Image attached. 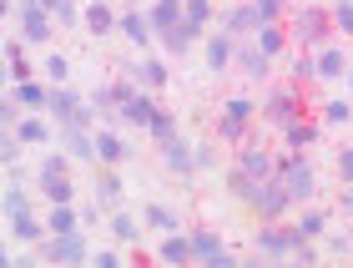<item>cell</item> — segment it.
<instances>
[{
  "instance_id": "f1b7e54d",
  "label": "cell",
  "mask_w": 353,
  "mask_h": 268,
  "mask_svg": "<svg viewBox=\"0 0 353 268\" xmlns=\"http://www.w3.org/2000/svg\"><path fill=\"white\" fill-rule=\"evenodd\" d=\"M111 238H117V243H137V238H141L137 218H132V213H117V218H111Z\"/></svg>"
},
{
  "instance_id": "52a82bcc",
  "label": "cell",
  "mask_w": 353,
  "mask_h": 268,
  "mask_svg": "<svg viewBox=\"0 0 353 268\" xmlns=\"http://www.w3.org/2000/svg\"><path fill=\"white\" fill-rule=\"evenodd\" d=\"M46 106H51V117H56V122H91V106L76 97V91H66V86H56Z\"/></svg>"
},
{
  "instance_id": "7dc6e473",
  "label": "cell",
  "mask_w": 353,
  "mask_h": 268,
  "mask_svg": "<svg viewBox=\"0 0 353 268\" xmlns=\"http://www.w3.org/2000/svg\"><path fill=\"white\" fill-rule=\"evenodd\" d=\"M348 76H353V71H348Z\"/></svg>"
},
{
  "instance_id": "8d00e7d4",
  "label": "cell",
  "mask_w": 353,
  "mask_h": 268,
  "mask_svg": "<svg viewBox=\"0 0 353 268\" xmlns=\"http://www.w3.org/2000/svg\"><path fill=\"white\" fill-rule=\"evenodd\" d=\"M6 61H10V76H15V82H30V66H26V56H21V46H6Z\"/></svg>"
},
{
  "instance_id": "1f68e13d",
  "label": "cell",
  "mask_w": 353,
  "mask_h": 268,
  "mask_svg": "<svg viewBox=\"0 0 353 268\" xmlns=\"http://www.w3.org/2000/svg\"><path fill=\"white\" fill-rule=\"evenodd\" d=\"M96 152H101V162H121V157H126V142H121L117 132H101V137H96Z\"/></svg>"
},
{
  "instance_id": "44dd1931",
  "label": "cell",
  "mask_w": 353,
  "mask_h": 268,
  "mask_svg": "<svg viewBox=\"0 0 353 268\" xmlns=\"http://www.w3.org/2000/svg\"><path fill=\"white\" fill-rule=\"evenodd\" d=\"M152 112H157L152 97H137V91H126V102H121V117H126V122H141V127H147Z\"/></svg>"
},
{
  "instance_id": "484cf974",
  "label": "cell",
  "mask_w": 353,
  "mask_h": 268,
  "mask_svg": "<svg viewBox=\"0 0 353 268\" xmlns=\"http://www.w3.org/2000/svg\"><path fill=\"white\" fill-rule=\"evenodd\" d=\"M111 26H117V15H111V6H86V30H91V36H106Z\"/></svg>"
},
{
  "instance_id": "b9f144b4",
  "label": "cell",
  "mask_w": 353,
  "mask_h": 268,
  "mask_svg": "<svg viewBox=\"0 0 353 268\" xmlns=\"http://www.w3.org/2000/svg\"><path fill=\"white\" fill-rule=\"evenodd\" d=\"M333 21H339V30H348V36H353V0H343V6H333Z\"/></svg>"
},
{
  "instance_id": "4316f807",
  "label": "cell",
  "mask_w": 353,
  "mask_h": 268,
  "mask_svg": "<svg viewBox=\"0 0 353 268\" xmlns=\"http://www.w3.org/2000/svg\"><path fill=\"white\" fill-rule=\"evenodd\" d=\"M147 223H152V228H162V233H176V228H182L167 202H147Z\"/></svg>"
},
{
  "instance_id": "ffe728a7",
  "label": "cell",
  "mask_w": 353,
  "mask_h": 268,
  "mask_svg": "<svg viewBox=\"0 0 353 268\" xmlns=\"http://www.w3.org/2000/svg\"><path fill=\"white\" fill-rule=\"evenodd\" d=\"M126 76H137V82H147V86H167V66L162 61H132Z\"/></svg>"
},
{
  "instance_id": "bcb514c9",
  "label": "cell",
  "mask_w": 353,
  "mask_h": 268,
  "mask_svg": "<svg viewBox=\"0 0 353 268\" xmlns=\"http://www.w3.org/2000/svg\"><path fill=\"white\" fill-rule=\"evenodd\" d=\"M343 213H353V193H343Z\"/></svg>"
},
{
  "instance_id": "7c38bea8",
  "label": "cell",
  "mask_w": 353,
  "mask_h": 268,
  "mask_svg": "<svg viewBox=\"0 0 353 268\" xmlns=\"http://www.w3.org/2000/svg\"><path fill=\"white\" fill-rule=\"evenodd\" d=\"M157 258H162V263H192L197 253H192V238H182V233H167L162 248H157Z\"/></svg>"
},
{
  "instance_id": "4fadbf2b",
  "label": "cell",
  "mask_w": 353,
  "mask_h": 268,
  "mask_svg": "<svg viewBox=\"0 0 353 268\" xmlns=\"http://www.w3.org/2000/svg\"><path fill=\"white\" fill-rule=\"evenodd\" d=\"M41 193L51 202H71L76 198V182L66 178V172H41Z\"/></svg>"
},
{
  "instance_id": "8992f818",
  "label": "cell",
  "mask_w": 353,
  "mask_h": 268,
  "mask_svg": "<svg viewBox=\"0 0 353 268\" xmlns=\"http://www.w3.org/2000/svg\"><path fill=\"white\" fill-rule=\"evenodd\" d=\"M56 15H51V6H46V0H26V10H21V30H26V41H46L51 36V26Z\"/></svg>"
},
{
  "instance_id": "d4e9b609",
  "label": "cell",
  "mask_w": 353,
  "mask_h": 268,
  "mask_svg": "<svg viewBox=\"0 0 353 268\" xmlns=\"http://www.w3.org/2000/svg\"><path fill=\"white\" fill-rule=\"evenodd\" d=\"M258 46H263L268 56H278V51H288V30H283L278 21H268V26L258 30Z\"/></svg>"
},
{
  "instance_id": "9c48e42d",
  "label": "cell",
  "mask_w": 353,
  "mask_h": 268,
  "mask_svg": "<svg viewBox=\"0 0 353 268\" xmlns=\"http://www.w3.org/2000/svg\"><path fill=\"white\" fill-rule=\"evenodd\" d=\"M298 112H303V106H298V91H293V86H278V91L268 97V117L278 122V127H288V122H298Z\"/></svg>"
},
{
  "instance_id": "f6af8a7d",
  "label": "cell",
  "mask_w": 353,
  "mask_h": 268,
  "mask_svg": "<svg viewBox=\"0 0 353 268\" xmlns=\"http://www.w3.org/2000/svg\"><path fill=\"white\" fill-rule=\"evenodd\" d=\"M348 117V102H328V122H343Z\"/></svg>"
},
{
  "instance_id": "277c9868",
  "label": "cell",
  "mask_w": 353,
  "mask_h": 268,
  "mask_svg": "<svg viewBox=\"0 0 353 268\" xmlns=\"http://www.w3.org/2000/svg\"><path fill=\"white\" fill-rule=\"evenodd\" d=\"M248 122H252V102H248V97H232L228 106H222L217 137H222V142H243V132H248Z\"/></svg>"
},
{
  "instance_id": "ab89813d",
  "label": "cell",
  "mask_w": 353,
  "mask_h": 268,
  "mask_svg": "<svg viewBox=\"0 0 353 268\" xmlns=\"http://www.w3.org/2000/svg\"><path fill=\"white\" fill-rule=\"evenodd\" d=\"M46 76H51V82H66V76H71V61H66V56H46Z\"/></svg>"
},
{
  "instance_id": "7a4b0ae2",
  "label": "cell",
  "mask_w": 353,
  "mask_h": 268,
  "mask_svg": "<svg viewBox=\"0 0 353 268\" xmlns=\"http://www.w3.org/2000/svg\"><path fill=\"white\" fill-rule=\"evenodd\" d=\"M278 178L288 182V193H293V202H308V198L318 193V178H313L308 157H283V162H278Z\"/></svg>"
},
{
  "instance_id": "5bb4252c",
  "label": "cell",
  "mask_w": 353,
  "mask_h": 268,
  "mask_svg": "<svg viewBox=\"0 0 353 268\" xmlns=\"http://www.w3.org/2000/svg\"><path fill=\"white\" fill-rule=\"evenodd\" d=\"M182 21H187V10L176 6V0H157V6H152V30H157V36L172 30V26H182Z\"/></svg>"
},
{
  "instance_id": "2e32d148",
  "label": "cell",
  "mask_w": 353,
  "mask_h": 268,
  "mask_svg": "<svg viewBox=\"0 0 353 268\" xmlns=\"http://www.w3.org/2000/svg\"><path fill=\"white\" fill-rule=\"evenodd\" d=\"M328 36V10H303L298 15V41H323Z\"/></svg>"
},
{
  "instance_id": "74e56055",
  "label": "cell",
  "mask_w": 353,
  "mask_h": 268,
  "mask_svg": "<svg viewBox=\"0 0 353 268\" xmlns=\"http://www.w3.org/2000/svg\"><path fill=\"white\" fill-rule=\"evenodd\" d=\"M182 10H187V21H192V26H197V30H202L207 21H212V6H207V0H187V6H182Z\"/></svg>"
},
{
  "instance_id": "7402d4cb",
  "label": "cell",
  "mask_w": 353,
  "mask_h": 268,
  "mask_svg": "<svg viewBox=\"0 0 353 268\" xmlns=\"http://www.w3.org/2000/svg\"><path fill=\"white\" fill-rule=\"evenodd\" d=\"M15 137H21L26 147H41V142H51V127H46L41 117H26V122H15Z\"/></svg>"
},
{
  "instance_id": "f546056e",
  "label": "cell",
  "mask_w": 353,
  "mask_h": 268,
  "mask_svg": "<svg viewBox=\"0 0 353 268\" xmlns=\"http://www.w3.org/2000/svg\"><path fill=\"white\" fill-rule=\"evenodd\" d=\"M228 61H232V41H228V36H212V41H207V66L222 71Z\"/></svg>"
},
{
  "instance_id": "6da1fadb",
  "label": "cell",
  "mask_w": 353,
  "mask_h": 268,
  "mask_svg": "<svg viewBox=\"0 0 353 268\" xmlns=\"http://www.w3.org/2000/svg\"><path fill=\"white\" fill-rule=\"evenodd\" d=\"M41 258H46V263H86L91 248H86V238H81V228H76V233H46Z\"/></svg>"
},
{
  "instance_id": "ba28073f",
  "label": "cell",
  "mask_w": 353,
  "mask_h": 268,
  "mask_svg": "<svg viewBox=\"0 0 353 268\" xmlns=\"http://www.w3.org/2000/svg\"><path fill=\"white\" fill-rule=\"evenodd\" d=\"M187 238H192V253H197L202 263H212V268H228L232 263L228 253H222V238H217L212 228H197V233H187Z\"/></svg>"
},
{
  "instance_id": "5b68a950",
  "label": "cell",
  "mask_w": 353,
  "mask_h": 268,
  "mask_svg": "<svg viewBox=\"0 0 353 268\" xmlns=\"http://www.w3.org/2000/svg\"><path fill=\"white\" fill-rule=\"evenodd\" d=\"M258 243L268 248V253H298V258H308V248H303L308 238H303L298 228H278V223H272V228L258 233Z\"/></svg>"
},
{
  "instance_id": "60d3db41",
  "label": "cell",
  "mask_w": 353,
  "mask_h": 268,
  "mask_svg": "<svg viewBox=\"0 0 353 268\" xmlns=\"http://www.w3.org/2000/svg\"><path fill=\"white\" fill-rule=\"evenodd\" d=\"M323 228H328V218H323V213H308V218L298 223V233H303V238H318Z\"/></svg>"
},
{
  "instance_id": "d6a6232c",
  "label": "cell",
  "mask_w": 353,
  "mask_h": 268,
  "mask_svg": "<svg viewBox=\"0 0 353 268\" xmlns=\"http://www.w3.org/2000/svg\"><path fill=\"white\" fill-rule=\"evenodd\" d=\"M15 102H21V106H46V102H51V91L36 86V82H15Z\"/></svg>"
},
{
  "instance_id": "d6986e66",
  "label": "cell",
  "mask_w": 353,
  "mask_h": 268,
  "mask_svg": "<svg viewBox=\"0 0 353 268\" xmlns=\"http://www.w3.org/2000/svg\"><path fill=\"white\" fill-rule=\"evenodd\" d=\"M162 152H167V167L172 172H192V167H197V152H187V142H162Z\"/></svg>"
},
{
  "instance_id": "30bf717a",
  "label": "cell",
  "mask_w": 353,
  "mask_h": 268,
  "mask_svg": "<svg viewBox=\"0 0 353 268\" xmlns=\"http://www.w3.org/2000/svg\"><path fill=\"white\" fill-rule=\"evenodd\" d=\"M66 152L76 157V162H96V137H86V122H66Z\"/></svg>"
},
{
  "instance_id": "e575fe53",
  "label": "cell",
  "mask_w": 353,
  "mask_h": 268,
  "mask_svg": "<svg viewBox=\"0 0 353 268\" xmlns=\"http://www.w3.org/2000/svg\"><path fill=\"white\" fill-rule=\"evenodd\" d=\"M283 137H288V147H308V142H313V127H308V122H288Z\"/></svg>"
},
{
  "instance_id": "836d02e7",
  "label": "cell",
  "mask_w": 353,
  "mask_h": 268,
  "mask_svg": "<svg viewBox=\"0 0 353 268\" xmlns=\"http://www.w3.org/2000/svg\"><path fill=\"white\" fill-rule=\"evenodd\" d=\"M147 127H152V137H157V142H172V137H176V122H172L167 112H152Z\"/></svg>"
},
{
  "instance_id": "603a6c76",
  "label": "cell",
  "mask_w": 353,
  "mask_h": 268,
  "mask_svg": "<svg viewBox=\"0 0 353 268\" xmlns=\"http://www.w3.org/2000/svg\"><path fill=\"white\" fill-rule=\"evenodd\" d=\"M343 66H348V61L333 51V46H323V51L313 56V76H323V82H328V76H343Z\"/></svg>"
},
{
  "instance_id": "4dcf8cb0",
  "label": "cell",
  "mask_w": 353,
  "mask_h": 268,
  "mask_svg": "<svg viewBox=\"0 0 353 268\" xmlns=\"http://www.w3.org/2000/svg\"><path fill=\"white\" fill-rule=\"evenodd\" d=\"M10 233H15L21 243H36V238H41V223H36L30 213H10Z\"/></svg>"
},
{
  "instance_id": "f35d334b",
  "label": "cell",
  "mask_w": 353,
  "mask_h": 268,
  "mask_svg": "<svg viewBox=\"0 0 353 268\" xmlns=\"http://www.w3.org/2000/svg\"><path fill=\"white\" fill-rule=\"evenodd\" d=\"M46 6H51V15L61 26H76V0H46Z\"/></svg>"
},
{
  "instance_id": "cb8c5ba5",
  "label": "cell",
  "mask_w": 353,
  "mask_h": 268,
  "mask_svg": "<svg viewBox=\"0 0 353 268\" xmlns=\"http://www.w3.org/2000/svg\"><path fill=\"white\" fill-rule=\"evenodd\" d=\"M192 36H197V26H192V21H182V26H172V30H162V46H167L172 56H182L187 46H192Z\"/></svg>"
},
{
  "instance_id": "ee69618b",
  "label": "cell",
  "mask_w": 353,
  "mask_h": 268,
  "mask_svg": "<svg viewBox=\"0 0 353 268\" xmlns=\"http://www.w3.org/2000/svg\"><path fill=\"white\" fill-rule=\"evenodd\" d=\"M339 178H343V182H353V147H343V152H339Z\"/></svg>"
},
{
  "instance_id": "9a60e30c",
  "label": "cell",
  "mask_w": 353,
  "mask_h": 268,
  "mask_svg": "<svg viewBox=\"0 0 353 268\" xmlns=\"http://www.w3.org/2000/svg\"><path fill=\"white\" fill-rule=\"evenodd\" d=\"M268 61H272V56L263 51V46H248V41L237 46V71H248V76H268Z\"/></svg>"
},
{
  "instance_id": "3957f363",
  "label": "cell",
  "mask_w": 353,
  "mask_h": 268,
  "mask_svg": "<svg viewBox=\"0 0 353 268\" xmlns=\"http://www.w3.org/2000/svg\"><path fill=\"white\" fill-rule=\"evenodd\" d=\"M288 202H293V193H288V182L283 178H263V187H258V198H252V208H258L268 223L272 218H283L288 213Z\"/></svg>"
},
{
  "instance_id": "7bdbcfd3",
  "label": "cell",
  "mask_w": 353,
  "mask_h": 268,
  "mask_svg": "<svg viewBox=\"0 0 353 268\" xmlns=\"http://www.w3.org/2000/svg\"><path fill=\"white\" fill-rule=\"evenodd\" d=\"M6 213H26V187H10L6 193Z\"/></svg>"
},
{
  "instance_id": "8fae6325",
  "label": "cell",
  "mask_w": 353,
  "mask_h": 268,
  "mask_svg": "<svg viewBox=\"0 0 353 268\" xmlns=\"http://www.w3.org/2000/svg\"><path fill=\"white\" fill-rule=\"evenodd\" d=\"M263 26H268V15H263L258 0H252V6H237L228 15V36H248V30H263Z\"/></svg>"
},
{
  "instance_id": "83f0119b",
  "label": "cell",
  "mask_w": 353,
  "mask_h": 268,
  "mask_svg": "<svg viewBox=\"0 0 353 268\" xmlns=\"http://www.w3.org/2000/svg\"><path fill=\"white\" fill-rule=\"evenodd\" d=\"M117 26H121V30H126L132 41H152V15H132V10H126Z\"/></svg>"
},
{
  "instance_id": "d590c367",
  "label": "cell",
  "mask_w": 353,
  "mask_h": 268,
  "mask_svg": "<svg viewBox=\"0 0 353 268\" xmlns=\"http://www.w3.org/2000/svg\"><path fill=\"white\" fill-rule=\"evenodd\" d=\"M96 198H101L106 208H117V202H121V182H117V178H111V172H106V178L96 182Z\"/></svg>"
},
{
  "instance_id": "ac0fdd59",
  "label": "cell",
  "mask_w": 353,
  "mask_h": 268,
  "mask_svg": "<svg viewBox=\"0 0 353 268\" xmlns=\"http://www.w3.org/2000/svg\"><path fill=\"white\" fill-rule=\"evenodd\" d=\"M237 167H243V172H252V178H272V152H263V147H243Z\"/></svg>"
},
{
  "instance_id": "e0dca14e",
  "label": "cell",
  "mask_w": 353,
  "mask_h": 268,
  "mask_svg": "<svg viewBox=\"0 0 353 268\" xmlns=\"http://www.w3.org/2000/svg\"><path fill=\"white\" fill-rule=\"evenodd\" d=\"M76 228H86V223L71 213V202H56V208L46 213V233H76Z\"/></svg>"
}]
</instances>
